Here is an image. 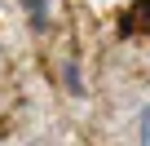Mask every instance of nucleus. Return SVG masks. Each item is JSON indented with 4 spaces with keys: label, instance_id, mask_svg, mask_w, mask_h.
<instances>
[{
    "label": "nucleus",
    "instance_id": "obj_1",
    "mask_svg": "<svg viewBox=\"0 0 150 146\" xmlns=\"http://www.w3.org/2000/svg\"><path fill=\"white\" fill-rule=\"evenodd\" d=\"M18 5L27 9V18H31L35 27H44V22H49V5H53V0H18Z\"/></svg>",
    "mask_w": 150,
    "mask_h": 146
},
{
    "label": "nucleus",
    "instance_id": "obj_2",
    "mask_svg": "<svg viewBox=\"0 0 150 146\" xmlns=\"http://www.w3.org/2000/svg\"><path fill=\"white\" fill-rule=\"evenodd\" d=\"M137 146H150V102H146L141 115H137Z\"/></svg>",
    "mask_w": 150,
    "mask_h": 146
}]
</instances>
